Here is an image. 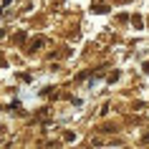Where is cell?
<instances>
[{"instance_id":"obj_1","label":"cell","mask_w":149,"mask_h":149,"mask_svg":"<svg viewBox=\"0 0 149 149\" xmlns=\"http://www.w3.org/2000/svg\"><path fill=\"white\" fill-rule=\"evenodd\" d=\"M132 23L136 25V28H141V18H139V15H134V18H132Z\"/></svg>"},{"instance_id":"obj_2","label":"cell","mask_w":149,"mask_h":149,"mask_svg":"<svg viewBox=\"0 0 149 149\" xmlns=\"http://www.w3.org/2000/svg\"><path fill=\"white\" fill-rule=\"evenodd\" d=\"M144 71H147V73H149V61H147V63H144Z\"/></svg>"}]
</instances>
